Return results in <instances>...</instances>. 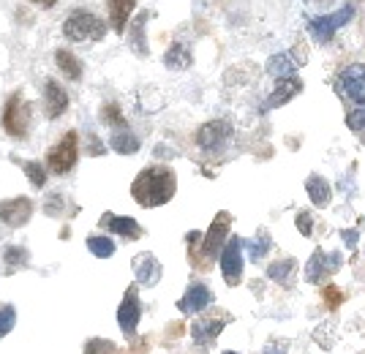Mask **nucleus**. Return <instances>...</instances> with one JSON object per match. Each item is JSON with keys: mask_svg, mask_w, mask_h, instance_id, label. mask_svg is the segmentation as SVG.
Segmentation results:
<instances>
[{"mask_svg": "<svg viewBox=\"0 0 365 354\" xmlns=\"http://www.w3.org/2000/svg\"><path fill=\"white\" fill-rule=\"evenodd\" d=\"M232 139V125L227 120H210L197 131V145L205 153H224Z\"/></svg>", "mask_w": 365, "mask_h": 354, "instance_id": "6e6552de", "label": "nucleus"}, {"mask_svg": "<svg viewBox=\"0 0 365 354\" xmlns=\"http://www.w3.org/2000/svg\"><path fill=\"white\" fill-rule=\"evenodd\" d=\"M305 191H308V199L314 202L317 207H327L330 199H333V188H330V183H327L324 177H319V175H308Z\"/></svg>", "mask_w": 365, "mask_h": 354, "instance_id": "5701e85b", "label": "nucleus"}, {"mask_svg": "<svg viewBox=\"0 0 365 354\" xmlns=\"http://www.w3.org/2000/svg\"><path fill=\"white\" fill-rule=\"evenodd\" d=\"M98 227L112 231V234H118V237H123V240H139V237L145 234V229L139 227L137 218L115 216V213H104V216L98 218Z\"/></svg>", "mask_w": 365, "mask_h": 354, "instance_id": "2eb2a0df", "label": "nucleus"}, {"mask_svg": "<svg viewBox=\"0 0 365 354\" xmlns=\"http://www.w3.org/2000/svg\"><path fill=\"white\" fill-rule=\"evenodd\" d=\"M148 22H150V11H142L137 14V19H131L128 25H125V38H128V46L134 49V55L139 58H148L150 55V46H148Z\"/></svg>", "mask_w": 365, "mask_h": 354, "instance_id": "dca6fc26", "label": "nucleus"}, {"mask_svg": "<svg viewBox=\"0 0 365 354\" xmlns=\"http://www.w3.org/2000/svg\"><path fill=\"white\" fill-rule=\"evenodd\" d=\"M63 204H66V197L63 194H49L44 202V213L52 218H61L63 213Z\"/></svg>", "mask_w": 365, "mask_h": 354, "instance_id": "72a5a7b5", "label": "nucleus"}, {"mask_svg": "<svg viewBox=\"0 0 365 354\" xmlns=\"http://www.w3.org/2000/svg\"><path fill=\"white\" fill-rule=\"evenodd\" d=\"M55 63H58V68L63 71L66 79H71V82H79V79H82L85 66H82V61L76 58L71 49H58V52H55Z\"/></svg>", "mask_w": 365, "mask_h": 354, "instance_id": "b1692460", "label": "nucleus"}, {"mask_svg": "<svg viewBox=\"0 0 365 354\" xmlns=\"http://www.w3.org/2000/svg\"><path fill=\"white\" fill-rule=\"evenodd\" d=\"M31 104L25 101V95L16 90L9 95L6 107H3V131L14 139H25L31 131Z\"/></svg>", "mask_w": 365, "mask_h": 354, "instance_id": "20e7f679", "label": "nucleus"}, {"mask_svg": "<svg viewBox=\"0 0 365 354\" xmlns=\"http://www.w3.org/2000/svg\"><path fill=\"white\" fill-rule=\"evenodd\" d=\"M213 303V292L205 286V283H191L185 294H182L180 300H178V308L182 313H199V311H205L207 306Z\"/></svg>", "mask_w": 365, "mask_h": 354, "instance_id": "6ab92c4d", "label": "nucleus"}, {"mask_svg": "<svg viewBox=\"0 0 365 354\" xmlns=\"http://www.w3.org/2000/svg\"><path fill=\"white\" fill-rule=\"evenodd\" d=\"M297 262L294 259H278V262L267 264V278L275 283H289V276L294 273Z\"/></svg>", "mask_w": 365, "mask_h": 354, "instance_id": "c756f323", "label": "nucleus"}, {"mask_svg": "<svg viewBox=\"0 0 365 354\" xmlns=\"http://www.w3.org/2000/svg\"><path fill=\"white\" fill-rule=\"evenodd\" d=\"M33 216V202L28 197H16V199L0 202V221L9 229H22Z\"/></svg>", "mask_w": 365, "mask_h": 354, "instance_id": "f8f14e48", "label": "nucleus"}, {"mask_svg": "<svg viewBox=\"0 0 365 354\" xmlns=\"http://www.w3.org/2000/svg\"><path fill=\"white\" fill-rule=\"evenodd\" d=\"M28 262H31L28 248L6 246V251H3V264H6V273H9V276H11V273H16V270H25V267H28Z\"/></svg>", "mask_w": 365, "mask_h": 354, "instance_id": "393cba45", "label": "nucleus"}, {"mask_svg": "<svg viewBox=\"0 0 365 354\" xmlns=\"http://www.w3.org/2000/svg\"><path fill=\"white\" fill-rule=\"evenodd\" d=\"M341 240H344V246L354 251L357 248V240H360V231L357 229H341Z\"/></svg>", "mask_w": 365, "mask_h": 354, "instance_id": "58836bf2", "label": "nucleus"}, {"mask_svg": "<svg viewBox=\"0 0 365 354\" xmlns=\"http://www.w3.org/2000/svg\"><path fill=\"white\" fill-rule=\"evenodd\" d=\"M232 316H205V319H197V322L191 324V338L197 343L199 349H207V346H213V340L221 335V330H224V324L229 322Z\"/></svg>", "mask_w": 365, "mask_h": 354, "instance_id": "4468645a", "label": "nucleus"}, {"mask_svg": "<svg viewBox=\"0 0 365 354\" xmlns=\"http://www.w3.org/2000/svg\"><path fill=\"white\" fill-rule=\"evenodd\" d=\"M294 224H297V229L303 237H311L314 234V216L308 213V210H300L297 216H294Z\"/></svg>", "mask_w": 365, "mask_h": 354, "instance_id": "c9c22d12", "label": "nucleus"}, {"mask_svg": "<svg viewBox=\"0 0 365 354\" xmlns=\"http://www.w3.org/2000/svg\"><path fill=\"white\" fill-rule=\"evenodd\" d=\"M98 118H101V123L112 125L115 131H125L128 123H125V115H123V109L118 104H104L101 112H98Z\"/></svg>", "mask_w": 365, "mask_h": 354, "instance_id": "7c9ffc66", "label": "nucleus"}, {"mask_svg": "<svg viewBox=\"0 0 365 354\" xmlns=\"http://www.w3.org/2000/svg\"><path fill=\"white\" fill-rule=\"evenodd\" d=\"M139 319H142L139 289L137 286H128V292L123 294L120 308H118V324H120V330H123V335H125V338H134V335H137Z\"/></svg>", "mask_w": 365, "mask_h": 354, "instance_id": "9d476101", "label": "nucleus"}, {"mask_svg": "<svg viewBox=\"0 0 365 354\" xmlns=\"http://www.w3.org/2000/svg\"><path fill=\"white\" fill-rule=\"evenodd\" d=\"M305 44H294L289 49V52H278V55H273L270 61H267V74H273V77H292L300 66H303V61H305V49H303Z\"/></svg>", "mask_w": 365, "mask_h": 354, "instance_id": "ddd939ff", "label": "nucleus"}, {"mask_svg": "<svg viewBox=\"0 0 365 354\" xmlns=\"http://www.w3.org/2000/svg\"><path fill=\"white\" fill-rule=\"evenodd\" d=\"M191 63H194V52L182 44V41H175L164 52V66L172 68V71H185V68H191Z\"/></svg>", "mask_w": 365, "mask_h": 354, "instance_id": "4be33fe9", "label": "nucleus"}, {"mask_svg": "<svg viewBox=\"0 0 365 354\" xmlns=\"http://www.w3.org/2000/svg\"><path fill=\"white\" fill-rule=\"evenodd\" d=\"M137 9V0H107V14H109V25L115 33H125V25L131 22V14Z\"/></svg>", "mask_w": 365, "mask_h": 354, "instance_id": "412c9836", "label": "nucleus"}, {"mask_svg": "<svg viewBox=\"0 0 365 354\" xmlns=\"http://www.w3.org/2000/svg\"><path fill=\"white\" fill-rule=\"evenodd\" d=\"M85 246H88V251H91L96 259H109L115 254V243H112V237H107V234H91L85 240Z\"/></svg>", "mask_w": 365, "mask_h": 354, "instance_id": "cd10ccee", "label": "nucleus"}, {"mask_svg": "<svg viewBox=\"0 0 365 354\" xmlns=\"http://www.w3.org/2000/svg\"><path fill=\"white\" fill-rule=\"evenodd\" d=\"M14 164H19L22 167V172H25V177H28V183L33 185V188H44L46 185V170L38 164V161H19V158H11Z\"/></svg>", "mask_w": 365, "mask_h": 354, "instance_id": "c85d7f7f", "label": "nucleus"}, {"mask_svg": "<svg viewBox=\"0 0 365 354\" xmlns=\"http://www.w3.org/2000/svg\"><path fill=\"white\" fill-rule=\"evenodd\" d=\"M131 267H134V276H137V283L139 286H158V281H161V262L153 256V254H137L134 259H131Z\"/></svg>", "mask_w": 365, "mask_h": 354, "instance_id": "f3484780", "label": "nucleus"}, {"mask_svg": "<svg viewBox=\"0 0 365 354\" xmlns=\"http://www.w3.org/2000/svg\"><path fill=\"white\" fill-rule=\"evenodd\" d=\"M221 354H237V352H221Z\"/></svg>", "mask_w": 365, "mask_h": 354, "instance_id": "a19ab883", "label": "nucleus"}, {"mask_svg": "<svg viewBox=\"0 0 365 354\" xmlns=\"http://www.w3.org/2000/svg\"><path fill=\"white\" fill-rule=\"evenodd\" d=\"M335 88H338V93H341L344 98H349L354 107H363V101H365L363 66L354 63V66H349V68H344L341 77H338V82H335Z\"/></svg>", "mask_w": 365, "mask_h": 354, "instance_id": "9b49d317", "label": "nucleus"}, {"mask_svg": "<svg viewBox=\"0 0 365 354\" xmlns=\"http://www.w3.org/2000/svg\"><path fill=\"white\" fill-rule=\"evenodd\" d=\"M178 191V175L169 167H145L137 175V180L131 183V199L137 202L139 207H161L167 204Z\"/></svg>", "mask_w": 365, "mask_h": 354, "instance_id": "f257e3e1", "label": "nucleus"}, {"mask_svg": "<svg viewBox=\"0 0 365 354\" xmlns=\"http://www.w3.org/2000/svg\"><path fill=\"white\" fill-rule=\"evenodd\" d=\"M107 153V147H104V142H98V137L88 131V155H104Z\"/></svg>", "mask_w": 365, "mask_h": 354, "instance_id": "4c0bfd02", "label": "nucleus"}, {"mask_svg": "<svg viewBox=\"0 0 365 354\" xmlns=\"http://www.w3.org/2000/svg\"><path fill=\"white\" fill-rule=\"evenodd\" d=\"M82 354H118V346L107 338H91L85 343V352Z\"/></svg>", "mask_w": 365, "mask_h": 354, "instance_id": "2f4dec72", "label": "nucleus"}, {"mask_svg": "<svg viewBox=\"0 0 365 354\" xmlns=\"http://www.w3.org/2000/svg\"><path fill=\"white\" fill-rule=\"evenodd\" d=\"M245 248H248V256H251L254 262H262V259L270 254V248H273V237H270V231L259 229L257 237H254L251 243H245Z\"/></svg>", "mask_w": 365, "mask_h": 354, "instance_id": "bb28decb", "label": "nucleus"}, {"mask_svg": "<svg viewBox=\"0 0 365 354\" xmlns=\"http://www.w3.org/2000/svg\"><path fill=\"white\" fill-rule=\"evenodd\" d=\"M357 14V9L346 3L344 9H338L335 14H322V16H311L308 19V33H311V38L317 41V44H330L335 38V33L341 31L344 25H349L351 19Z\"/></svg>", "mask_w": 365, "mask_h": 354, "instance_id": "39448f33", "label": "nucleus"}, {"mask_svg": "<svg viewBox=\"0 0 365 354\" xmlns=\"http://www.w3.org/2000/svg\"><path fill=\"white\" fill-rule=\"evenodd\" d=\"M303 93V79L297 77H281L275 82V90L270 93V98L264 101V109H275V107H284L287 101H292L294 95Z\"/></svg>", "mask_w": 365, "mask_h": 354, "instance_id": "aec40b11", "label": "nucleus"}, {"mask_svg": "<svg viewBox=\"0 0 365 354\" xmlns=\"http://www.w3.org/2000/svg\"><path fill=\"white\" fill-rule=\"evenodd\" d=\"M36 6H41V9H55L58 6V0H33Z\"/></svg>", "mask_w": 365, "mask_h": 354, "instance_id": "ea45409f", "label": "nucleus"}, {"mask_svg": "<svg viewBox=\"0 0 365 354\" xmlns=\"http://www.w3.org/2000/svg\"><path fill=\"white\" fill-rule=\"evenodd\" d=\"M322 294H324V303H327V308H338V306L344 303V292H341L338 286H333V283H327V286L322 289Z\"/></svg>", "mask_w": 365, "mask_h": 354, "instance_id": "e433bc0d", "label": "nucleus"}, {"mask_svg": "<svg viewBox=\"0 0 365 354\" xmlns=\"http://www.w3.org/2000/svg\"><path fill=\"white\" fill-rule=\"evenodd\" d=\"M346 125H349L354 134H360V131L365 128V109L363 107L349 109V115H346Z\"/></svg>", "mask_w": 365, "mask_h": 354, "instance_id": "f704fd0d", "label": "nucleus"}, {"mask_svg": "<svg viewBox=\"0 0 365 354\" xmlns=\"http://www.w3.org/2000/svg\"><path fill=\"white\" fill-rule=\"evenodd\" d=\"M68 109V93L61 88V82L46 79L44 82V115L49 120H58Z\"/></svg>", "mask_w": 365, "mask_h": 354, "instance_id": "a211bd4d", "label": "nucleus"}, {"mask_svg": "<svg viewBox=\"0 0 365 354\" xmlns=\"http://www.w3.org/2000/svg\"><path fill=\"white\" fill-rule=\"evenodd\" d=\"M63 36H66L68 41H76V44H85V41L98 44V41H104V36H107V25H104V19H98L93 11L76 9V11H71V14L66 16V22H63Z\"/></svg>", "mask_w": 365, "mask_h": 354, "instance_id": "7ed1b4c3", "label": "nucleus"}, {"mask_svg": "<svg viewBox=\"0 0 365 354\" xmlns=\"http://www.w3.org/2000/svg\"><path fill=\"white\" fill-rule=\"evenodd\" d=\"M16 324V311L14 306H0V338H6Z\"/></svg>", "mask_w": 365, "mask_h": 354, "instance_id": "473e14b6", "label": "nucleus"}, {"mask_svg": "<svg viewBox=\"0 0 365 354\" xmlns=\"http://www.w3.org/2000/svg\"><path fill=\"white\" fill-rule=\"evenodd\" d=\"M109 147L120 155H134L139 150V137L131 134L128 128H125V131H115L112 139H109Z\"/></svg>", "mask_w": 365, "mask_h": 354, "instance_id": "a878e982", "label": "nucleus"}, {"mask_svg": "<svg viewBox=\"0 0 365 354\" xmlns=\"http://www.w3.org/2000/svg\"><path fill=\"white\" fill-rule=\"evenodd\" d=\"M229 227H232V216L227 210H221L218 216L213 218L207 234H199V231H188L185 234V243H188V259H191V267L194 270H210L213 259L221 254V248L227 243Z\"/></svg>", "mask_w": 365, "mask_h": 354, "instance_id": "f03ea898", "label": "nucleus"}, {"mask_svg": "<svg viewBox=\"0 0 365 354\" xmlns=\"http://www.w3.org/2000/svg\"><path fill=\"white\" fill-rule=\"evenodd\" d=\"M341 262H344L341 251H333V254H327V251H322V248L314 251L308 264H305V281H308V283H322L324 278H330L333 273H338Z\"/></svg>", "mask_w": 365, "mask_h": 354, "instance_id": "1a4fd4ad", "label": "nucleus"}, {"mask_svg": "<svg viewBox=\"0 0 365 354\" xmlns=\"http://www.w3.org/2000/svg\"><path fill=\"white\" fill-rule=\"evenodd\" d=\"M79 161V134L76 131H66V137L61 142H55L46 150V167L52 175H68Z\"/></svg>", "mask_w": 365, "mask_h": 354, "instance_id": "423d86ee", "label": "nucleus"}, {"mask_svg": "<svg viewBox=\"0 0 365 354\" xmlns=\"http://www.w3.org/2000/svg\"><path fill=\"white\" fill-rule=\"evenodd\" d=\"M243 256H245V240L243 237H229L218 259H221V276L227 281V286H237L243 281Z\"/></svg>", "mask_w": 365, "mask_h": 354, "instance_id": "0eeeda50", "label": "nucleus"}]
</instances>
